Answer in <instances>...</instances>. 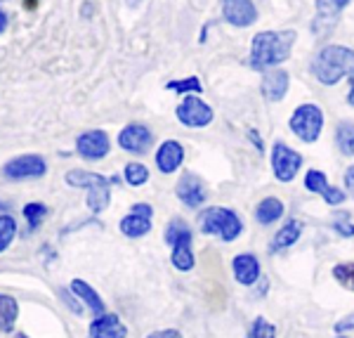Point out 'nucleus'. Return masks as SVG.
I'll list each match as a JSON object with an SVG mask.
<instances>
[{
	"label": "nucleus",
	"instance_id": "4be33fe9",
	"mask_svg": "<svg viewBox=\"0 0 354 338\" xmlns=\"http://www.w3.org/2000/svg\"><path fill=\"white\" fill-rule=\"evenodd\" d=\"M255 215H258V222H262V225H272L274 220H279V217L283 215V204L279 202V199L270 197V199H265V202H260Z\"/></svg>",
	"mask_w": 354,
	"mask_h": 338
},
{
	"label": "nucleus",
	"instance_id": "393cba45",
	"mask_svg": "<svg viewBox=\"0 0 354 338\" xmlns=\"http://www.w3.org/2000/svg\"><path fill=\"white\" fill-rule=\"evenodd\" d=\"M17 234V222L12 215H0V254L12 244Z\"/></svg>",
	"mask_w": 354,
	"mask_h": 338
},
{
	"label": "nucleus",
	"instance_id": "4c0bfd02",
	"mask_svg": "<svg viewBox=\"0 0 354 338\" xmlns=\"http://www.w3.org/2000/svg\"><path fill=\"white\" fill-rule=\"evenodd\" d=\"M17 338H26V336L24 334H17Z\"/></svg>",
	"mask_w": 354,
	"mask_h": 338
},
{
	"label": "nucleus",
	"instance_id": "2eb2a0df",
	"mask_svg": "<svg viewBox=\"0 0 354 338\" xmlns=\"http://www.w3.org/2000/svg\"><path fill=\"white\" fill-rule=\"evenodd\" d=\"M128 329L116 314H100L93 324H90L88 338H125Z\"/></svg>",
	"mask_w": 354,
	"mask_h": 338
},
{
	"label": "nucleus",
	"instance_id": "ddd939ff",
	"mask_svg": "<svg viewBox=\"0 0 354 338\" xmlns=\"http://www.w3.org/2000/svg\"><path fill=\"white\" fill-rule=\"evenodd\" d=\"M222 15L230 24L243 28V26H250L255 19H258V10L250 0H227L222 5Z\"/></svg>",
	"mask_w": 354,
	"mask_h": 338
},
{
	"label": "nucleus",
	"instance_id": "20e7f679",
	"mask_svg": "<svg viewBox=\"0 0 354 338\" xmlns=\"http://www.w3.org/2000/svg\"><path fill=\"white\" fill-rule=\"evenodd\" d=\"M198 225L203 234H215L222 242H234L241 234V220L230 208H205L198 215Z\"/></svg>",
	"mask_w": 354,
	"mask_h": 338
},
{
	"label": "nucleus",
	"instance_id": "f03ea898",
	"mask_svg": "<svg viewBox=\"0 0 354 338\" xmlns=\"http://www.w3.org/2000/svg\"><path fill=\"white\" fill-rule=\"evenodd\" d=\"M312 73L324 85H335L345 76H354V50L345 45H328L312 60Z\"/></svg>",
	"mask_w": 354,
	"mask_h": 338
},
{
	"label": "nucleus",
	"instance_id": "bb28decb",
	"mask_svg": "<svg viewBox=\"0 0 354 338\" xmlns=\"http://www.w3.org/2000/svg\"><path fill=\"white\" fill-rule=\"evenodd\" d=\"M45 215H48V206L41 204V202L24 206V217L28 220V227H31V230H36V227L41 225Z\"/></svg>",
	"mask_w": 354,
	"mask_h": 338
},
{
	"label": "nucleus",
	"instance_id": "39448f33",
	"mask_svg": "<svg viewBox=\"0 0 354 338\" xmlns=\"http://www.w3.org/2000/svg\"><path fill=\"white\" fill-rule=\"evenodd\" d=\"M165 244L173 246V265L177 270L187 272L194 267V254H192V230L185 220L173 217L168 222V230H165Z\"/></svg>",
	"mask_w": 354,
	"mask_h": 338
},
{
	"label": "nucleus",
	"instance_id": "f3484780",
	"mask_svg": "<svg viewBox=\"0 0 354 338\" xmlns=\"http://www.w3.org/2000/svg\"><path fill=\"white\" fill-rule=\"evenodd\" d=\"M305 185H307V190H310V192L324 194L326 204L338 206V204L345 202V194H342L340 190H333V187L326 182V175H324L322 170H310V173L305 175Z\"/></svg>",
	"mask_w": 354,
	"mask_h": 338
},
{
	"label": "nucleus",
	"instance_id": "e433bc0d",
	"mask_svg": "<svg viewBox=\"0 0 354 338\" xmlns=\"http://www.w3.org/2000/svg\"><path fill=\"white\" fill-rule=\"evenodd\" d=\"M347 102L354 105V78H352V88H350V95H347Z\"/></svg>",
	"mask_w": 354,
	"mask_h": 338
},
{
	"label": "nucleus",
	"instance_id": "aec40b11",
	"mask_svg": "<svg viewBox=\"0 0 354 338\" xmlns=\"http://www.w3.org/2000/svg\"><path fill=\"white\" fill-rule=\"evenodd\" d=\"M71 291L76 296H81L83 301L88 303V308L97 314V317H100V314H104V301H102V298L97 296V291L93 289V286H88V284L83 282V279H73V282H71Z\"/></svg>",
	"mask_w": 354,
	"mask_h": 338
},
{
	"label": "nucleus",
	"instance_id": "6ab92c4d",
	"mask_svg": "<svg viewBox=\"0 0 354 338\" xmlns=\"http://www.w3.org/2000/svg\"><path fill=\"white\" fill-rule=\"evenodd\" d=\"M234 274H236V279L243 286L255 284V279L260 277V263H258V258L250 256V254L236 256V258H234Z\"/></svg>",
	"mask_w": 354,
	"mask_h": 338
},
{
	"label": "nucleus",
	"instance_id": "7c9ffc66",
	"mask_svg": "<svg viewBox=\"0 0 354 338\" xmlns=\"http://www.w3.org/2000/svg\"><path fill=\"white\" fill-rule=\"evenodd\" d=\"M333 227L338 230L340 234H345V237H354V222H347L345 217L342 220H335L333 222Z\"/></svg>",
	"mask_w": 354,
	"mask_h": 338
},
{
	"label": "nucleus",
	"instance_id": "6e6552de",
	"mask_svg": "<svg viewBox=\"0 0 354 338\" xmlns=\"http://www.w3.org/2000/svg\"><path fill=\"white\" fill-rule=\"evenodd\" d=\"M45 161L38 154H24V157H17L12 161L5 163L3 173L10 180H28V177H41L45 175Z\"/></svg>",
	"mask_w": 354,
	"mask_h": 338
},
{
	"label": "nucleus",
	"instance_id": "c85d7f7f",
	"mask_svg": "<svg viewBox=\"0 0 354 338\" xmlns=\"http://www.w3.org/2000/svg\"><path fill=\"white\" fill-rule=\"evenodd\" d=\"M333 277L338 279L342 286L354 291V263H342V265L333 267Z\"/></svg>",
	"mask_w": 354,
	"mask_h": 338
},
{
	"label": "nucleus",
	"instance_id": "f704fd0d",
	"mask_svg": "<svg viewBox=\"0 0 354 338\" xmlns=\"http://www.w3.org/2000/svg\"><path fill=\"white\" fill-rule=\"evenodd\" d=\"M62 296L66 298V303H68V305H71V310H73V312H81V305H78V303H76V298H68L66 291H62Z\"/></svg>",
	"mask_w": 354,
	"mask_h": 338
},
{
	"label": "nucleus",
	"instance_id": "4468645a",
	"mask_svg": "<svg viewBox=\"0 0 354 338\" xmlns=\"http://www.w3.org/2000/svg\"><path fill=\"white\" fill-rule=\"evenodd\" d=\"M177 197H180V202H185L189 208H196V206H201L205 202V187H203V180L198 175L194 173H187L180 177V182H177Z\"/></svg>",
	"mask_w": 354,
	"mask_h": 338
},
{
	"label": "nucleus",
	"instance_id": "a211bd4d",
	"mask_svg": "<svg viewBox=\"0 0 354 338\" xmlns=\"http://www.w3.org/2000/svg\"><path fill=\"white\" fill-rule=\"evenodd\" d=\"M288 90V73L277 69V71H267L265 81H262V95L267 97L270 102H279L286 97Z\"/></svg>",
	"mask_w": 354,
	"mask_h": 338
},
{
	"label": "nucleus",
	"instance_id": "9d476101",
	"mask_svg": "<svg viewBox=\"0 0 354 338\" xmlns=\"http://www.w3.org/2000/svg\"><path fill=\"white\" fill-rule=\"evenodd\" d=\"M76 149L83 159L97 161V159H104L111 149V140L104 130H88L76 140Z\"/></svg>",
	"mask_w": 354,
	"mask_h": 338
},
{
	"label": "nucleus",
	"instance_id": "c9c22d12",
	"mask_svg": "<svg viewBox=\"0 0 354 338\" xmlns=\"http://www.w3.org/2000/svg\"><path fill=\"white\" fill-rule=\"evenodd\" d=\"M5 28H8V15H5L3 8H0V33H3Z\"/></svg>",
	"mask_w": 354,
	"mask_h": 338
},
{
	"label": "nucleus",
	"instance_id": "423d86ee",
	"mask_svg": "<svg viewBox=\"0 0 354 338\" xmlns=\"http://www.w3.org/2000/svg\"><path fill=\"white\" fill-rule=\"evenodd\" d=\"M324 128V114L317 105H302L290 116V130L305 142H317Z\"/></svg>",
	"mask_w": 354,
	"mask_h": 338
},
{
	"label": "nucleus",
	"instance_id": "72a5a7b5",
	"mask_svg": "<svg viewBox=\"0 0 354 338\" xmlns=\"http://www.w3.org/2000/svg\"><path fill=\"white\" fill-rule=\"evenodd\" d=\"M347 329H354V314H350L347 319H342V322L335 324V331H347Z\"/></svg>",
	"mask_w": 354,
	"mask_h": 338
},
{
	"label": "nucleus",
	"instance_id": "b1692460",
	"mask_svg": "<svg viewBox=\"0 0 354 338\" xmlns=\"http://www.w3.org/2000/svg\"><path fill=\"white\" fill-rule=\"evenodd\" d=\"M335 142L345 157H354V123L342 121L338 125V133H335Z\"/></svg>",
	"mask_w": 354,
	"mask_h": 338
},
{
	"label": "nucleus",
	"instance_id": "cd10ccee",
	"mask_svg": "<svg viewBox=\"0 0 354 338\" xmlns=\"http://www.w3.org/2000/svg\"><path fill=\"white\" fill-rule=\"evenodd\" d=\"M245 338H277V329H274V324L267 322L265 317H258Z\"/></svg>",
	"mask_w": 354,
	"mask_h": 338
},
{
	"label": "nucleus",
	"instance_id": "412c9836",
	"mask_svg": "<svg viewBox=\"0 0 354 338\" xmlns=\"http://www.w3.org/2000/svg\"><path fill=\"white\" fill-rule=\"evenodd\" d=\"M300 232H302V225H300V222H298V220H288L286 225H283L281 230L277 232V237H274V242H272L270 249H272V251L288 249V246H293L295 242H298Z\"/></svg>",
	"mask_w": 354,
	"mask_h": 338
},
{
	"label": "nucleus",
	"instance_id": "f257e3e1",
	"mask_svg": "<svg viewBox=\"0 0 354 338\" xmlns=\"http://www.w3.org/2000/svg\"><path fill=\"white\" fill-rule=\"evenodd\" d=\"M295 43V31H262L253 38L250 48V66L265 69L277 66L288 60L290 48Z\"/></svg>",
	"mask_w": 354,
	"mask_h": 338
},
{
	"label": "nucleus",
	"instance_id": "c756f323",
	"mask_svg": "<svg viewBox=\"0 0 354 338\" xmlns=\"http://www.w3.org/2000/svg\"><path fill=\"white\" fill-rule=\"evenodd\" d=\"M168 90H175V93H201V81L196 76L187 78V81H170Z\"/></svg>",
	"mask_w": 354,
	"mask_h": 338
},
{
	"label": "nucleus",
	"instance_id": "473e14b6",
	"mask_svg": "<svg viewBox=\"0 0 354 338\" xmlns=\"http://www.w3.org/2000/svg\"><path fill=\"white\" fill-rule=\"evenodd\" d=\"M345 185H347V190H350V194L354 197V166H350V168L345 170Z\"/></svg>",
	"mask_w": 354,
	"mask_h": 338
},
{
	"label": "nucleus",
	"instance_id": "7ed1b4c3",
	"mask_svg": "<svg viewBox=\"0 0 354 338\" xmlns=\"http://www.w3.org/2000/svg\"><path fill=\"white\" fill-rule=\"evenodd\" d=\"M66 182L73 187L88 190V206L93 213H102L109 206L111 192H109V180L97 173H88V170H68Z\"/></svg>",
	"mask_w": 354,
	"mask_h": 338
},
{
	"label": "nucleus",
	"instance_id": "5701e85b",
	"mask_svg": "<svg viewBox=\"0 0 354 338\" xmlns=\"http://www.w3.org/2000/svg\"><path fill=\"white\" fill-rule=\"evenodd\" d=\"M17 314H19V308H17V301L12 296L0 294V329L10 331L17 322Z\"/></svg>",
	"mask_w": 354,
	"mask_h": 338
},
{
	"label": "nucleus",
	"instance_id": "0eeeda50",
	"mask_svg": "<svg viewBox=\"0 0 354 338\" xmlns=\"http://www.w3.org/2000/svg\"><path fill=\"white\" fill-rule=\"evenodd\" d=\"M302 163V157L298 152H293L290 147H286L283 142H277L272 149V166H274V175L281 182H290L298 173Z\"/></svg>",
	"mask_w": 354,
	"mask_h": 338
},
{
	"label": "nucleus",
	"instance_id": "f8f14e48",
	"mask_svg": "<svg viewBox=\"0 0 354 338\" xmlns=\"http://www.w3.org/2000/svg\"><path fill=\"white\" fill-rule=\"evenodd\" d=\"M151 140H153L151 130L140 123L125 125L121 133H118V145H121L125 152H133V154H145L147 149H149Z\"/></svg>",
	"mask_w": 354,
	"mask_h": 338
},
{
	"label": "nucleus",
	"instance_id": "dca6fc26",
	"mask_svg": "<svg viewBox=\"0 0 354 338\" xmlns=\"http://www.w3.org/2000/svg\"><path fill=\"white\" fill-rule=\"evenodd\" d=\"M182 159H185V147L177 140H168L158 147L156 152V166L161 173H175L182 166Z\"/></svg>",
	"mask_w": 354,
	"mask_h": 338
},
{
	"label": "nucleus",
	"instance_id": "58836bf2",
	"mask_svg": "<svg viewBox=\"0 0 354 338\" xmlns=\"http://www.w3.org/2000/svg\"><path fill=\"white\" fill-rule=\"evenodd\" d=\"M335 338H345V336H335Z\"/></svg>",
	"mask_w": 354,
	"mask_h": 338
},
{
	"label": "nucleus",
	"instance_id": "a878e982",
	"mask_svg": "<svg viewBox=\"0 0 354 338\" xmlns=\"http://www.w3.org/2000/svg\"><path fill=\"white\" fill-rule=\"evenodd\" d=\"M125 180H128V185H133V187H142L147 180H149V170H147V166H142V163H128L125 166Z\"/></svg>",
	"mask_w": 354,
	"mask_h": 338
},
{
	"label": "nucleus",
	"instance_id": "2f4dec72",
	"mask_svg": "<svg viewBox=\"0 0 354 338\" xmlns=\"http://www.w3.org/2000/svg\"><path fill=\"white\" fill-rule=\"evenodd\" d=\"M147 338H182L180 331L175 329H165V331H153V334H149Z\"/></svg>",
	"mask_w": 354,
	"mask_h": 338
},
{
	"label": "nucleus",
	"instance_id": "9b49d317",
	"mask_svg": "<svg viewBox=\"0 0 354 338\" xmlns=\"http://www.w3.org/2000/svg\"><path fill=\"white\" fill-rule=\"evenodd\" d=\"M151 215H153V208L149 204H135L130 215H125L121 220V232L125 237H142L151 230Z\"/></svg>",
	"mask_w": 354,
	"mask_h": 338
},
{
	"label": "nucleus",
	"instance_id": "1a4fd4ad",
	"mask_svg": "<svg viewBox=\"0 0 354 338\" xmlns=\"http://www.w3.org/2000/svg\"><path fill=\"white\" fill-rule=\"evenodd\" d=\"M177 118L189 128H203L213 121V109L198 97H185V102L177 107Z\"/></svg>",
	"mask_w": 354,
	"mask_h": 338
}]
</instances>
